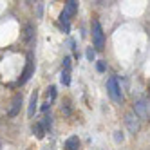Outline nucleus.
Wrapping results in <instances>:
<instances>
[{
    "label": "nucleus",
    "mask_w": 150,
    "mask_h": 150,
    "mask_svg": "<svg viewBox=\"0 0 150 150\" xmlns=\"http://www.w3.org/2000/svg\"><path fill=\"white\" fill-rule=\"evenodd\" d=\"M92 42H94V47L101 51L103 45H105V36H103V29H101V24L98 20H92Z\"/></svg>",
    "instance_id": "nucleus-1"
},
{
    "label": "nucleus",
    "mask_w": 150,
    "mask_h": 150,
    "mask_svg": "<svg viewBox=\"0 0 150 150\" xmlns=\"http://www.w3.org/2000/svg\"><path fill=\"white\" fill-rule=\"evenodd\" d=\"M107 91H109V96L116 101V103H121L123 101V94H121V89H120V83L114 76H110L107 80Z\"/></svg>",
    "instance_id": "nucleus-2"
},
{
    "label": "nucleus",
    "mask_w": 150,
    "mask_h": 150,
    "mask_svg": "<svg viewBox=\"0 0 150 150\" xmlns=\"http://www.w3.org/2000/svg\"><path fill=\"white\" fill-rule=\"evenodd\" d=\"M137 120H139V117L134 112L125 114V125H127V128H128V132H130V134H136L139 130V121Z\"/></svg>",
    "instance_id": "nucleus-3"
},
{
    "label": "nucleus",
    "mask_w": 150,
    "mask_h": 150,
    "mask_svg": "<svg viewBox=\"0 0 150 150\" xmlns=\"http://www.w3.org/2000/svg\"><path fill=\"white\" fill-rule=\"evenodd\" d=\"M20 107H22V94H16L15 98H13V103H11V109H9L7 116L9 117H15L18 114V110H20Z\"/></svg>",
    "instance_id": "nucleus-4"
},
{
    "label": "nucleus",
    "mask_w": 150,
    "mask_h": 150,
    "mask_svg": "<svg viewBox=\"0 0 150 150\" xmlns=\"http://www.w3.org/2000/svg\"><path fill=\"white\" fill-rule=\"evenodd\" d=\"M134 114H136L137 117H143V120H146L148 112H146V103H145L143 100L136 101V105H134Z\"/></svg>",
    "instance_id": "nucleus-5"
},
{
    "label": "nucleus",
    "mask_w": 150,
    "mask_h": 150,
    "mask_svg": "<svg viewBox=\"0 0 150 150\" xmlns=\"http://www.w3.org/2000/svg\"><path fill=\"white\" fill-rule=\"evenodd\" d=\"M31 74H33V58H27V65H25V69H24V72H22V76H20V80H18V83H25L29 78H31Z\"/></svg>",
    "instance_id": "nucleus-6"
},
{
    "label": "nucleus",
    "mask_w": 150,
    "mask_h": 150,
    "mask_svg": "<svg viewBox=\"0 0 150 150\" xmlns=\"http://www.w3.org/2000/svg\"><path fill=\"white\" fill-rule=\"evenodd\" d=\"M76 11H78V2H74V0H69L65 4V7H63V13H65L69 18L76 15Z\"/></svg>",
    "instance_id": "nucleus-7"
},
{
    "label": "nucleus",
    "mask_w": 150,
    "mask_h": 150,
    "mask_svg": "<svg viewBox=\"0 0 150 150\" xmlns=\"http://www.w3.org/2000/svg\"><path fill=\"white\" fill-rule=\"evenodd\" d=\"M36 101H38V91H35L33 94H31V101H29V109H27V114H29V116H35Z\"/></svg>",
    "instance_id": "nucleus-8"
},
{
    "label": "nucleus",
    "mask_w": 150,
    "mask_h": 150,
    "mask_svg": "<svg viewBox=\"0 0 150 150\" xmlns=\"http://www.w3.org/2000/svg\"><path fill=\"white\" fill-rule=\"evenodd\" d=\"M78 146H80V139H78L76 136L69 137L67 141H65V148H67V150H78Z\"/></svg>",
    "instance_id": "nucleus-9"
},
{
    "label": "nucleus",
    "mask_w": 150,
    "mask_h": 150,
    "mask_svg": "<svg viewBox=\"0 0 150 150\" xmlns=\"http://www.w3.org/2000/svg\"><path fill=\"white\" fill-rule=\"evenodd\" d=\"M33 35H35V29H33V25H25L24 27V42H27V44H29V42H31V38H33Z\"/></svg>",
    "instance_id": "nucleus-10"
},
{
    "label": "nucleus",
    "mask_w": 150,
    "mask_h": 150,
    "mask_svg": "<svg viewBox=\"0 0 150 150\" xmlns=\"http://www.w3.org/2000/svg\"><path fill=\"white\" fill-rule=\"evenodd\" d=\"M60 81H62L63 85H69V83H71V69H63V71H62Z\"/></svg>",
    "instance_id": "nucleus-11"
},
{
    "label": "nucleus",
    "mask_w": 150,
    "mask_h": 150,
    "mask_svg": "<svg viewBox=\"0 0 150 150\" xmlns=\"http://www.w3.org/2000/svg\"><path fill=\"white\" fill-rule=\"evenodd\" d=\"M33 132L36 134V137H40V139H42V137H44V134H45V127L42 125V123H36V125L33 127Z\"/></svg>",
    "instance_id": "nucleus-12"
},
{
    "label": "nucleus",
    "mask_w": 150,
    "mask_h": 150,
    "mask_svg": "<svg viewBox=\"0 0 150 150\" xmlns=\"http://www.w3.org/2000/svg\"><path fill=\"white\" fill-rule=\"evenodd\" d=\"M49 96H51V101L56 98V87H51V89H49Z\"/></svg>",
    "instance_id": "nucleus-13"
},
{
    "label": "nucleus",
    "mask_w": 150,
    "mask_h": 150,
    "mask_svg": "<svg viewBox=\"0 0 150 150\" xmlns=\"http://www.w3.org/2000/svg\"><path fill=\"white\" fill-rule=\"evenodd\" d=\"M87 60H91V62L94 60V51H92V47L87 49Z\"/></svg>",
    "instance_id": "nucleus-14"
},
{
    "label": "nucleus",
    "mask_w": 150,
    "mask_h": 150,
    "mask_svg": "<svg viewBox=\"0 0 150 150\" xmlns=\"http://www.w3.org/2000/svg\"><path fill=\"white\" fill-rule=\"evenodd\" d=\"M114 139H116V141H117V143H120V141H123V134H121V132H116V136H114Z\"/></svg>",
    "instance_id": "nucleus-15"
},
{
    "label": "nucleus",
    "mask_w": 150,
    "mask_h": 150,
    "mask_svg": "<svg viewBox=\"0 0 150 150\" xmlns=\"http://www.w3.org/2000/svg\"><path fill=\"white\" fill-rule=\"evenodd\" d=\"M98 71H100V72L105 71V63H103V62H98Z\"/></svg>",
    "instance_id": "nucleus-16"
},
{
    "label": "nucleus",
    "mask_w": 150,
    "mask_h": 150,
    "mask_svg": "<svg viewBox=\"0 0 150 150\" xmlns=\"http://www.w3.org/2000/svg\"><path fill=\"white\" fill-rule=\"evenodd\" d=\"M47 109H49V101H47V103H44V105H42V110H47Z\"/></svg>",
    "instance_id": "nucleus-17"
},
{
    "label": "nucleus",
    "mask_w": 150,
    "mask_h": 150,
    "mask_svg": "<svg viewBox=\"0 0 150 150\" xmlns=\"http://www.w3.org/2000/svg\"><path fill=\"white\" fill-rule=\"evenodd\" d=\"M29 150H31V148H29Z\"/></svg>",
    "instance_id": "nucleus-18"
}]
</instances>
